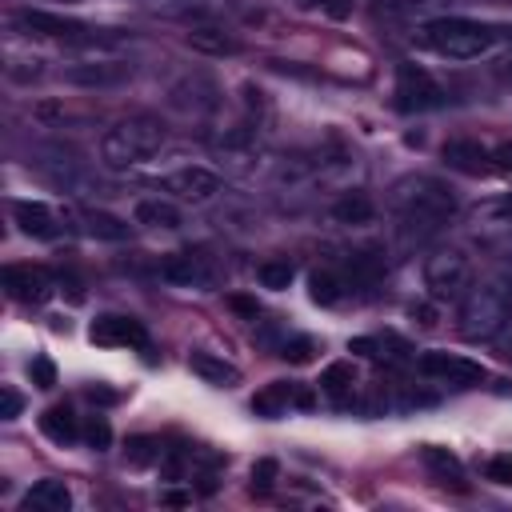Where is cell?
Segmentation results:
<instances>
[{
  "instance_id": "cell-38",
  "label": "cell",
  "mask_w": 512,
  "mask_h": 512,
  "mask_svg": "<svg viewBox=\"0 0 512 512\" xmlns=\"http://www.w3.org/2000/svg\"><path fill=\"white\" fill-rule=\"evenodd\" d=\"M208 0H148L152 12H168V16H180V12H192V8H204Z\"/></svg>"
},
{
  "instance_id": "cell-7",
  "label": "cell",
  "mask_w": 512,
  "mask_h": 512,
  "mask_svg": "<svg viewBox=\"0 0 512 512\" xmlns=\"http://www.w3.org/2000/svg\"><path fill=\"white\" fill-rule=\"evenodd\" d=\"M160 280L176 284V288H196V292H212L220 284V272L212 264V256L204 252H172L160 260Z\"/></svg>"
},
{
  "instance_id": "cell-26",
  "label": "cell",
  "mask_w": 512,
  "mask_h": 512,
  "mask_svg": "<svg viewBox=\"0 0 512 512\" xmlns=\"http://www.w3.org/2000/svg\"><path fill=\"white\" fill-rule=\"evenodd\" d=\"M84 232L88 236H96V240H112V244H120V240H128V220H120V216H112V212H100V208H92V212H84Z\"/></svg>"
},
{
  "instance_id": "cell-21",
  "label": "cell",
  "mask_w": 512,
  "mask_h": 512,
  "mask_svg": "<svg viewBox=\"0 0 512 512\" xmlns=\"http://www.w3.org/2000/svg\"><path fill=\"white\" fill-rule=\"evenodd\" d=\"M84 424L76 420V412L68 408V404H52L44 416H40V432L52 440V444H72V440H80L84 432H80Z\"/></svg>"
},
{
  "instance_id": "cell-11",
  "label": "cell",
  "mask_w": 512,
  "mask_h": 512,
  "mask_svg": "<svg viewBox=\"0 0 512 512\" xmlns=\"http://www.w3.org/2000/svg\"><path fill=\"white\" fill-rule=\"evenodd\" d=\"M416 368L424 372V376H432V380H444V384H456V388H472V384H480L488 372H484V364H476V360H468V356H456V352H420V360H416Z\"/></svg>"
},
{
  "instance_id": "cell-33",
  "label": "cell",
  "mask_w": 512,
  "mask_h": 512,
  "mask_svg": "<svg viewBox=\"0 0 512 512\" xmlns=\"http://www.w3.org/2000/svg\"><path fill=\"white\" fill-rule=\"evenodd\" d=\"M28 376L36 388H56V364L48 356H32L28 360Z\"/></svg>"
},
{
  "instance_id": "cell-8",
  "label": "cell",
  "mask_w": 512,
  "mask_h": 512,
  "mask_svg": "<svg viewBox=\"0 0 512 512\" xmlns=\"http://www.w3.org/2000/svg\"><path fill=\"white\" fill-rule=\"evenodd\" d=\"M444 100H448V92L420 64H400V72H396V108L400 112H428V108H440Z\"/></svg>"
},
{
  "instance_id": "cell-12",
  "label": "cell",
  "mask_w": 512,
  "mask_h": 512,
  "mask_svg": "<svg viewBox=\"0 0 512 512\" xmlns=\"http://www.w3.org/2000/svg\"><path fill=\"white\" fill-rule=\"evenodd\" d=\"M168 104L176 112H184V116H208L220 104V88L204 72H192V76H184V80H176L168 88Z\"/></svg>"
},
{
  "instance_id": "cell-15",
  "label": "cell",
  "mask_w": 512,
  "mask_h": 512,
  "mask_svg": "<svg viewBox=\"0 0 512 512\" xmlns=\"http://www.w3.org/2000/svg\"><path fill=\"white\" fill-rule=\"evenodd\" d=\"M292 404H296V408H312V392H308L304 384H296V380H272V384H264V388L252 396V412L264 416V420L284 416Z\"/></svg>"
},
{
  "instance_id": "cell-16",
  "label": "cell",
  "mask_w": 512,
  "mask_h": 512,
  "mask_svg": "<svg viewBox=\"0 0 512 512\" xmlns=\"http://www.w3.org/2000/svg\"><path fill=\"white\" fill-rule=\"evenodd\" d=\"M444 164L456 168V172H468V176H480V172H492V152L480 144V140H448L440 148Z\"/></svg>"
},
{
  "instance_id": "cell-22",
  "label": "cell",
  "mask_w": 512,
  "mask_h": 512,
  "mask_svg": "<svg viewBox=\"0 0 512 512\" xmlns=\"http://www.w3.org/2000/svg\"><path fill=\"white\" fill-rule=\"evenodd\" d=\"M184 44H188L192 52H200V56H236V52H240V44H236L224 28H208V24L192 28V32L184 36Z\"/></svg>"
},
{
  "instance_id": "cell-23",
  "label": "cell",
  "mask_w": 512,
  "mask_h": 512,
  "mask_svg": "<svg viewBox=\"0 0 512 512\" xmlns=\"http://www.w3.org/2000/svg\"><path fill=\"white\" fill-rule=\"evenodd\" d=\"M352 388H356V368H352V360H336V364H328V368L320 372V392H324L328 400L344 404V400L352 396Z\"/></svg>"
},
{
  "instance_id": "cell-28",
  "label": "cell",
  "mask_w": 512,
  "mask_h": 512,
  "mask_svg": "<svg viewBox=\"0 0 512 512\" xmlns=\"http://www.w3.org/2000/svg\"><path fill=\"white\" fill-rule=\"evenodd\" d=\"M292 276H296L292 260H264V264L256 268V280H260V288H272V292H284V288L292 284Z\"/></svg>"
},
{
  "instance_id": "cell-17",
  "label": "cell",
  "mask_w": 512,
  "mask_h": 512,
  "mask_svg": "<svg viewBox=\"0 0 512 512\" xmlns=\"http://www.w3.org/2000/svg\"><path fill=\"white\" fill-rule=\"evenodd\" d=\"M12 220L24 236H36V240H52L56 236V216L44 200H12Z\"/></svg>"
},
{
  "instance_id": "cell-25",
  "label": "cell",
  "mask_w": 512,
  "mask_h": 512,
  "mask_svg": "<svg viewBox=\"0 0 512 512\" xmlns=\"http://www.w3.org/2000/svg\"><path fill=\"white\" fill-rule=\"evenodd\" d=\"M420 460H424V468H432L444 484H456V488H464V468H460V460L448 452V448H436V444H424L420 448Z\"/></svg>"
},
{
  "instance_id": "cell-39",
  "label": "cell",
  "mask_w": 512,
  "mask_h": 512,
  "mask_svg": "<svg viewBox=\"0 0 512 512\" xmlns=\"http://www.w3.org/2000/svg\"><path fill=\"white\" fill-rule=\"evenodd\" d=\"M488 152H492V168L496 172H512V140H504V144H496Z\"/></svg>"
},
{
  "instance_id": "cell-35",
  "label": "cell",
  "mask_w": 512,
  "mask_h": 512,
  "mask_svg": "<svg viewBox=\"0 0 512 512\" xmlns=\"http://www.w3.org/2000/svg\"><path fill=\"white\" fill-rule=\"evenodd\" d=\"M484 476L492 480V484H504V488H512V456H492L488 464H484Z\"/></svg>"
},
{
  "instance_id": "cell-19",
  "label": "cell",
  "mask_w": 512,
  "mask_h": 512,
  "mask_svg": "<svg viewBox=\"0 0 512 512\" xmlns=\"http://www.w3.org/2000/svg\"><path fill=\"white\" fill-rule=\"evenodd\" d=\"M24 508L32 512H68L72 508V492H68V484L64 480H56V476H48V480H36L28 492H24Z\"/></svg>"
},
{
  "instance_id": "cell-32",
  "label": "cell",
  "mask_w": 512,
  "mask_h": 512,
  "mask_svg": "<svg viewBox=\"0 0 512 512\" xmlns=\"http://www.w3.org/2000/svg\"><path fill=\"white\" fill-rule=\"evenodd\" d=\"M276 476H280V464H276L272 456L256 460V464H252V492H268V488L276 484Z\"/></svg>"
},
{
  "instance_id": "cell-6",
  "label": "cell",
  "mask_w": 512,
  "mask_h": 512,
  "mask_svg": "<svg viewBox=\"0 0 512 512\" xmlns=\"http://www.w3.org/2000/svg\"><path fill=\"white\" fill-rule=\"evenodd\" d=\"M80 48H88L92 56L68 64L64 68V84H76V88H116V84H124L132 76V64L128 60H116V56L100 52V36H92Z\"/></svg>"
},
{
  "instance_id": "cell-9",
  "label": "cell",
  "mask_w": 512,
  "mask_h": 512,
  "mask_svg": "<svg viewBox=\"0 0 512 512\" xmlns=\"http://www.w3.org/2000/svg\"><path fill=\"white\" fill-rule=\"evenodd\" d=\"M160 192H168L172 200H184V204H208L216 192H224V180L212 172V168H200V164H188V168H176L168 176L156 180Z\"/></svg>"
},
{
  "instance_id": "cell-2",
  "label": "cell",
  "mask_w": 512,
  "mask_h": 512,
  "mask_svg": "<svg viewBox=\"0 0 512 512\" xmlns=\"http://www.w3.org/2000/svg\"><path fill=\"white\" fill-rule=\"evenodd\" d=\"M160 148H164V124L156 116H128L100 136V164L112 172H124L152 160Z\"/></svg>"
},
{
  "instance_id": "cell-14",
  "label": "cell",
  "mask_w": 512,
  "mask_h": 512,
  "mask_svg": "<svg viewBox=\"0 0 512 512\" xmlns=\"http://www.w3.org/2000/svg\"><path fill=\"white\" fill-rule=\"evenodd\" d=\"M88 340L100 344V348H144V344H148V332H144L140 320L108 312V316H96V320H92Z\"/></svg>"
},
{
  "instance_id": "cell-5",
  "label": "cell",
  "mask_w": 512,
  "mask_h": 512,
  "mask_svg": "<svg viewBox=\"0 0 512 512\" xmlns=\"http://www.w3.org/2000/svg\"><path fill=\"white\" fill-rule=\"evenodd\" d=\"M424 288L432 300H460L472 288V260L464 248H436L424 260Z\"/></svg>"
},
{
  "instance_id": "cell-13",
  "label": "cell",
  "mask_w": 512,
  "mask_h": 512,
  "mask_svg": "<svg viewBox=\"0 0 512 512\" xmlns=\"http://www.w3.org/2000/svg\"><path fill=\"white\" fill-rule=\"evenodd\" d=\"M0 280H4L8 296L20 300V304H44L52 296V276L40 264H8L0 272Z\"/></svg>"
},
{
  "instance_id": "cell-24",
  "label": "cell",
  "mask_w": 512,
  "mask_h": 512,
  "mask_svg": "<svg viewBox=\"0 0 512 512\" xmlns=\"http://www.w3.org/2000/svg\"><path fill=\"white\" fill-rule=\"evenodd\" d=\"M372 216H376V204L364 196V192H344L336 204H332V220L336 224H372Z\"/></svg>"
},
{
  "instance_id": "cell-3",
  "label": "cell",
  "mask_w": 512,
  "mask_h": 512,
  "mask_svg": "<svg viewBox=\"0 0 512 512\" xmlns=\"http://www.w3.org/2000/svg\"><path fill=\"white\" fill-rule=\"evenodd\" d=\"M420 40L448 56V60H476L484 52L496 48L500 40V28L492 24H480V20H468V16H436L428 24H420Z\"/></svg>"
},
{
  "instance_id": "cell-40",
  "label": "cell",
  "mask_w": 512,
  "mask_h": 512,
  "mask_svg": "<svg viewBox=\"0 0 512 512\" xmlns=\"http://www.w3.org/2000/svg\"><path fill=\"white\" fill-rule=\"evenodd\" d=\"M84 392H88V400H100V404H112V400H116V392H108V388H100V384H88Z\"/></svg>"
},
{
  "instance_id": "cell-27",
  "label": "cell",
  "mask_w": 512,
  "mask_h": 512,
  "mask_svg": "<svg viewBox=\"0 0 512 512\" xmlns=\"http://www.w3.org/2000/svg\"><path fill=\"white\" fill-rule=\"evenodd\" d=\"M308 296H312L316 304H336V300L344 296V280H340L332 268H316V272L308 276Z\"/></svg>"
},
{
  "instance_id": "cell-37",
  "label": "cell",
  "mask_w": 512,
  "mask_h": 512,
  "mask_svg": "<svg viewBox=\"0 0 512 512\" xmlns=\"http://www.w3.org/2000/svg\"><path fill=\"white\" fill-rule=\"evenodd\" d=\"M20 412H24V396L4 384V388H0V420H16Z\"/></svg>"
},
{
  "instance_id": "cell-10",
  "label": "cell",
  "mask_w": 512,
  "mask_h": 512,
  "mask_svg": "<svg viewBox=\"0 0 512 512\" xmlns=\"http://www.w3.org/2000/svg\"><path fill=\"white\" fill-rule=\"evenodd\" d=\"M12 24L24 28L28 36H48V40H68V44H84V40L96 36L88 24L68 20V16H60V12H44V8H20V12L12 16Z\"/></svg>"
},
{
  "instance_id": "cell-34",
  "label": "cell",
  "mask_w": 512,
  "mask_h": 512,
  "mask_svg": "<svg viewBox=\"0 0 512 512\" xmlns=\"http://www.w3.org/2000/svg\"><path fill=\"white\" fill-rule=\"evenodd\" d=\"M80 432H84V440H88L92 448H108V444H112V428H108L104 416H88Z\"/></svg>"
},
{
  "instance_id": "cell-1",
  "label": "cell",
  "mask_w": 512,
  "mask_h": 512,
  "mask_svg": "<svg viewBox=\"0 0 512 512\" xmlns=\"http://www.w3.org/2000/svg\"><path fill=\"white\" fill-rule=\"evenodd\" d=\"M392 208L408 236H428L456 216L460 200H456V188L444 184L440 176H404L392 188Z\"/></svg>"
},
{
  "instance_id": "cell-41",
  "label": "cell",
  "mask_w": 512,
  "mask_h": 512,
  "mask_svg": "<svg viewBox=\"0 0 512 512\" xmlns=\"http://www.w3.org/2000/svg\"><path fill=\"white\" fill-rule=\"evenodd\" d=\"M228 304H232L236 312H244V316H252V320H256V304H252V300H244V296H228Z\"/></svg>"
},
{
  "instance_id": "cell-20",
  "label": "cell",
  "mask_w": 512,
  "mask_h": 512,
  "mask_svg": "<svg viewBox=\"0 0 512 512\" xmlns=\"http://www.w3.org/2000/svg\"><path fill=\"white\" fill-rule=\"evenodd\" d=\"M188 368H192L200 380L216 384V388H236V384H240V368L228 364V360L216 356V352H192V356H188Z\"/></svg>"
},
{
  "instance_id": "cell-29",
  "label": "cell",
  "mask_w": 512,
  "mask_h": 512,
  "mask_svg": "<svg viewBox=\"0 0 512 512\" xmlns=\"http://www.w3.org/2000/svg\"><path fill=\"white\" fill-rule=\"evenodd\" d=\"M8 80H16V84H32V80H40L44 76V60L40 56H16V52H8Z\"/></svg>"
},
{
  "instance_id": "cell-4",
  "label": "cell",
  "mask_w": 512,
  "mask_h": 512,
  "mask_svg": "<svg viewBox=\"0 0 512 512\" xmlns=\"http://www.w3.org/2000/svg\"><path fill=\"white\" fill-rule=\"evenodd\" d=\"M512 324V300L500 284H472L460 296L456 328L464 340H496Z\"/></svg>"
},
{
  "instance_id": "cell-36",
  "label": "cell",
  "mask_w": 512,
  "mask_h": 512,
  "mask_svg": "<svg viewBox=\"0 0 512 512\" xmlns=\"http://www.w3.org/2000/svg\"><path fill=\"white\" fill-rule=\"evenodd\" d=\"M312 352H316V340L312 336H296L292 344H284V360H292V364H304V360H312Z\"/></svg>"
},
{
  "instance_id": "cell-30",
  "label": "cell",
  "mask_w": 512,
  "mask_h": 512,
  "mask_svg": "<svg viewBox=\"0 0 512 512\" xmlns=\"http://www.w3.org/2000/svg\"><path fill=\"white\" fill-rule=\"evenodd\" d=\"M472 220H476V224H488V228H496V224H512V196L492 200V204H480V208L472 212Z\"/></svg>"
},
{
  "instance_id": "cell-18",
  "label": "cell",
  "mask_w": 512,
  "mask_h": 512,
  "mask_svg": "<svg viewBox=\"0 0 512 512\" xmlns=\"http://www.w3.org/2000/svg\"><path fill=\"white\" fill-rule=\"evenodd\" d=\"M132 220L144 224V228H160V232H176V228L184 224V216H180V208H176L172 196H148V200H136Z\"/></svg>"
},
{
  "instance_id": "cell-31",
  "label": "cell",
  "mask_w": 512,
  "mask_h": 512,
  "mask_svg": "<svg viewBox=\"0 0 512 512\" xmlns=\"http://www.w3.org/2000/svg\"><path fill=\"white\" fill-rule=\"evenodd\" d=\"M160 456V440H152V436H136V440H128V464H152Z\"/></svg>"
}]
</instances>
